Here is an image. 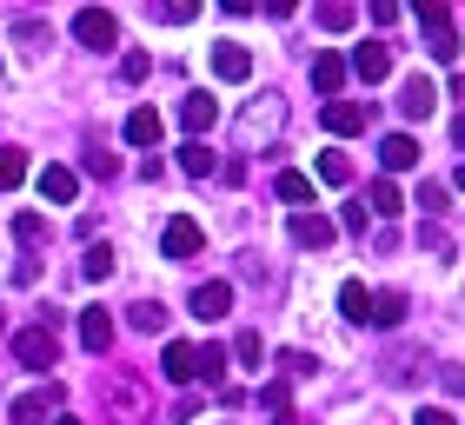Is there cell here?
Wrapping results in <instances>:
<instances>
[{
    "label": "cell",
    "instance_id": "cell-1",
    "mask_svg": "<svg viewBox=\"0 0 465 425\" xmlns=\"http://www.w3.org/2000/svg\"><path fill=\"white\" fill-rule=\"evenodd\" d=\"M107 419L114 425H146V419H153V399H146V386L134 372H114L107 379Z\"/></svg>",
    "mask_w": 465,
    "mask_h": 425
},
{
    "label": "cell",
    "instance_id": "cell-2",
    "mask_svg": "<svg viewBox=\"0 0 465 425\" xmlns=\"http://www.w3.org/2000/svg\"><path fill=\"white\" fill-rule=\"evenodd\" d=\"M14 359H20L27 372H54V366H60V332H54V326L14 332Z\"/></svg>",
    "mask_w": 465,
    "mask_h": 425
},
{
    "label": "cell",
    "instance_id": "cell-3",
    "mask_svg": "<svg viewBox=\"0 0 465 425\" xmlns=\"http://www.w3.org/2000/svg\"><path fill=\"white\" fill-rule=\"evenodd\" d=\"M280 120H286V106L280 100H252L246 106V114H240V146H246V153H260V140H272V133H280Z\"/></svg>",
    "mask_w": 465,
    "mask_h": 425
},
{
    "label": "cell",
    "instance_id": "cell-4",
    "mask_svg": "<svg viewBox=\"0 0 465 425\" xmlns=\"http://www.w3.org/2000/svg\"><path fill=\"white\" fill-rule=\"evenodd\" d=\"M419 20H426V34H432V60H459V27H452V0H432V7H419Z\"/></svg>",
    "mask_w": 465,
    "mask_h": 425
},
{
    "label": "cell",
    "instance_id": "cell-5",
    "mask_svg": "<svg viewBox=\"0 0 465 425\" xmlns=\"http://www.w3.org/2000/svg\"><path fill=\"white\" fill-rule=\"evenodd\" d=\"M74 40H80V47H94V54H107V47H120V20L107 7H80L74 14Z\"/></svg>",
    "mask_w": 465,
    "mask_h": 425
},
{
    "label": "cell",
    "instance_id": "cell-6",
    "mask_svg": "<svg viewBox=\"0 0 465 425\" xmlns=\"http://www.w3.org/2000/svg\"><path fill=\"white\" fill-rule=\"evenodd\" d=\"M200 246H206V232H200V220H186V212H173V220L160 226V252L166 260H193Z\"/></svg>",
    "mask_w": 465,
    "mask_h": 425
},
{
    "label": "cell",
    "instance_id": "cell-7",
    "mask_svg": "<svg viewBox=\"0 0 465 425\" xmlns=\"http://www.w3.org/2000/svg\"><path fill=\"white\" fill-rule=\"evenodd\" d=\"M160 372L173 379V386H193V379H200V346H186V339H166Z\"/></svg>",
    "mask_w": 465,
    "mask_h": 425
},
{
    "label": "cell",
    "instance_id": "cell-8",
    "mask_svg": "<svg viewBox=\"0 0 465 425\" xmlns=\"http://www.w3.org/2000/svg\"><path fill=\"white\" fill-rule=\"evenodd\" d=\"M54 406H60V386L20 392V399H14V425H54Z\"/></svg>",
    "mask_w": 465,
    "mask_h": 425
},
{
    "label": "cell",
    "instance_id": "cell-9",
    "mask_svg": "<svg viewBox=\"0 0 465 425\" xmlns=\"http://www.w3.org/2000/svg\"><path fill=\"white\" fill-rule=\"evenodd\" d=\"M80 346H87L94 359H107V346H114V312H107V306H87V312H80Z\"/></svg>",
    "mask_w": 465,
    "mask_h": 425
},
{
    "label": "cell",
    "instance_id": "cell-10",
    "mask_svg": "<svg viewBox=\"0 0 465 425\" xmlns=\"http://www.w3.org/2000/svg\"><path fill=\"white\" fill-rule=\"evenodd\" d=\"M40 200L47 206H74L80 200V173L74 166H40Z\"/></svg>",
    "mask_w": 465,
    "mask_h": 425
},
{
    "label": "cell",
    "instance_id": "cell-11",
    "mask_svg": "<svg viewBox=\"0 0 465 425\" xmlns=\"http://www.w3.org/2000/svg\"><path fill=\"white\" fill-rule=\"evenodd\" d=\"M213 80H226V87L252 80V54H246V47H232V40H220V47H213Z\"/></svg>",
    "mask_w": 465,
    "mask_h": 425
},
{
    "label": "cell",
    "instance_id": "cell-12",
    "mask_svg": "<svg viewBox=\"0 0 465 425\" xmlns=\"http://www.w3.org/2000/svg\"><path fill=\"white\" fill-rule=\"evenodd\" d=\"M292 246L326 252L332 246V220H326V212H292Z\"/></svg>",
    "mask_w": 465,
    "mask_h": 425
},
{
    "label": "cell",
    "instance_id": "cell-13",
    "mask_svg": "<svg viewBox=\"0 0 465 425\" xmlns=\"http://www.w3.org/2000/svg\"><path fill=\"white\" fill-rule=\"evenodd\" d=\"M226 312H232V286H226V280L193 286V319H206V326H213V319H226Z\"/></svg>",
    "mask_w": 465,
    "mask_h": 425
},
{
    "label": "cell",
    "instance_id": "cell-14",
    "mask_svg": "<svg viewBox=\"0 0 465 425\" xmlns=\"http://www.w3.org/2000/svg\"><path fill=\"white\" fill-rule=\"evenodd\" d=\"M213 120H220V100L206 94V87L180 100V126H186V133H193V140H200V133H206V126H213Z\"/></svg>",
    "mask_w": 465,
    "mask_h": 425
},
{
    "label": "cell",
    "instance_id": "cell-15",
    "mask_svg": "<svg viewBox=\"0 0 465 425\" xmlns=\"http://www.w3.org/2000/svg\"><path fill=\"white\" fill-rule=\"evenodd\" d=\"M379 166H386V173H412L419 166V140L412 133H386L379 140Z\"/></svg>",
    "mask_w": 465,
    "mask_h": 425
},
{
    "label": "cell",
    "instance_id": "cell-16",
    "mask_svg": "<svg viewBox=\"0 0 465 425\" xmlns=\"http://www.w3.org/2000/svg\"><path fill=\"white\" fill-rule=\"evenodd\" d=\"M346 74H359V80H372V87H379V80L392 74V54L379 47V40H366V47H352V60H346Z\"/></svg>",
    "mask_w": 465,
    "mask_h": 425
},
{
    "label": "cell",
    "instance_id": "cell-17",
    "mask_svg": "<svg viewBox=\"0 0 465 425\" xmlns=\"http://www.w3.org/2000/svg\"><path fill=\"white\" fill-rule=\"evenodd\" d=\"M432 106H439L432 80H426V74H412V80H406V94H399V114H406V120H426Z\"/></svg>",
    "mask_w": 465,
    "mask_h": 425
},
{
    "label": "cell",
    "instance_id": "cell-18",
    "mask_svg": "<svg viewBox=\"0 0 465 425\" xmlns=\"http://www.w3.org/2000/svg\"><path fill=\"white\" fill-rule=\"evenodd\" d=\"M320 120H326V133H340V140H346V133H359V126H366V106H359V100H326V114H320Z\"/></svg>",
    "mask_w": 465,
    "mask_h": 425
},
{
    "label": "cell",
    "instance_id": "cell-19",
    "mask_svg": "<svg viewBox=\"0 0 465 425\" xmlns=\"http://www.w3.org/2000/svg\"><path fill=\"white\" fill-rule=\"evenodd\" d=\"M312 87H320L326 100H340V87H346V60L320 47V60H312Z\"/></svg>",
    "mask_w": 465,
    "mask_h": 425
},
{
    "label": "cell",
    "instance_id": "cell-20",
    "mask_svg": "<svg viewBox=\"0 0 465 425\" xmlns=\"http://www.w3.org/2000/svg\"><path fill=\"white\" fill-rule=\"evenodd\" d=\"M260 406H266V419H272V425H300V412H292V392H286V379H266Z\"/></svg>",
    "mask_w": 465,
    "mask_h": 425
},
{
    "label": "cell",
    "instance_id": "cell-21",
    "mask_svg": "<svg viewBox=\"0 0 465 425\" xmlns=\"http://www.w3.org/2000/svg\"><path fill=\"white\" fill-rule=\"evenodd\" d=\"M399 319H406V292H372V306H366V326H399Z\"/></svg>",
    "mask_w": 465,
    "mask_h": 425
},
{
    "label": "cell",
    "instance_id": "cell-22",
    "mask_svg": "<svg viewBox=\"0 0 465 425\" xmlns=\"http://www.w3.org/2000/svg\"><path fill=\"white\" fill-rule=\"evenodd\" d=\"M213 166H220V160H213V146H206V140H186V146H180V173L213 180Z\"/></svg>",
    "mask_w": 465,
    "mask_h": 425
},
{
    "label": "cell",
    "instance_id": "cell-23",
    "mask_svg": "<svg viewBox=\"0 0 465 425\" xmlns=\"http://www.w3.org/2000/svg\"><path fill=\"white\" fill-rule=\"evenodd\" d=\"M126 140H134V146L160 140V114H153V106H134V114H126Z\"/></svg>",
    "mask_w": 465,
    "mask_h": 425
},
{
    "label": "cell",
    "instance_id": "cell-24",
    "mask_svg": "<svg viewBox=\"0 0 465 425\" xmlns=\"http://www.w3.org/2000/svg\"><path fill=\"white\" fill-rule=\"evenodd\" d=\"M399 206H406V200H399V186H392V180H372V193H366V220H372V212H379V220H392Z\"/></svg>",
    "mask_w": 465,
    "mask_h": 425
},
{
    "label": "cell",
    "instance_id": "cell-25",
    "mask_svg": "<svg viewBox=\"0 0 465 425\" xmlns=\"http://www.w3.org/2000/svg\"><path fill=\"white\" fill-rule=\"evenodd\" d=\"M366 306H372V292H366V280H346V286H340V312L352 319V326H366Z\"/></svg>",
    "mask_w": 465,
    "mask_h": 425
},
{
    "label": "cell",
    "instance_id": "cell-26",
    "mask_svg": "<svg viewBox=\"0 0 465 425\" xmlns=\"http://www.w3.org/2000/svg\"><path fill=\"white\" fill-rule=\"evenodd\" d=\"M352 20H359V7H352V0H326V7H320V27H326V34H346Z\"/></svg>",
    "mask_w": 465,
    "mask_h": 425
},
{
    "label": "cell",
    "instance_id": "cell-27",
    "mask_svg": "<svg viewBox=\"0 0 465 425\" xmlns=\"http://www.w3.org/2000/svg\"><path fill=\"white\" fill-rule=\"evenodd\" d=\"M272 193H280L286 206H306L312 200V180L306 173H280V180H272Z\"/></svg>",
    "mask_w": 465,
    "mask_h": 425
},
{
    "label": "cell",
    "instance_id": "cell-28",
    "mask_svg": "<svg viewBox=\"0 0 465 425\" xmlns=\"http://www.w3.org/2000/svg\"><path fill=\"white\" fill-rule=\"evenodd\" d=\"M14 240L20 246H40V240H47V212H14Z\"/></svg>",
    "mask_w": 465,
    "mask_h": 425
},
{
    "label": "cell",
    "instance_id": "cell-29",
    "mask_svg": "<svg viewBox=\"0 0 465 425\" xmlns=\"http://www.w3.org/2000/svg\"><path fill=\"white\" fill-rule=\"evenodd\" d=\"M20 180H27V160H20L14 146H0V193H14Z\"/></svg>",
    "mask_w": 465,
    "mask_h": 425
},
{
    "label": "cell",
    "instance_id": "cell-30",
    "mask_svg": "<svg viewBox=\"0 0 465 425\" xmlns=\"http://www.w3.org/2000/svg\"><path fill=\"white\" fill-rule=\"evenodd\" d=\"M320 180L326 186H352V160L346 153H320Z\"/></svg>",
    "mask_w": 465,
    "mask_h": 425
},
{
    "label": "cell",
    "instance_id": "cell-31",
    "mask_svg": "<svg viewBox=\"0 0 465 425\" xmlns=\"http://www.w3.org/2000/svg\"><path fill=\"white\" fill-rule=\"evenodd\" d=\"M232 359H240V366H260V359H266V339H260V332L246 326L240 339H232Z\"/></svg>",
    "mask_w": 465,
    "mask_h": 425
},
{
    "label": "cell",
    "instance_id": "cell-32",
    "mask_svg": "<svg viewBox=\"0 0 465 425\" xmlns=\"http://www.w3.org/2000/svg\"><path fill=\"white\" fill-rule=\"evenodd\" d=\"M200 379L226 392V352H220V346H206V352H200Z\"/></svg>",
    "mask_w": 465,
    "mask_h": 425
},
{
    "label": "cell",
    "instance_id": "cell-33",
    "mask_svg": "<svg viewBox=\"0 0 465 425\" xmlns=\"http://www.w3.org/2000/svg\"><path fill=\"white\" fill-rule=\"evenodd\" d=\"M126 319H134L140 332H160V326H166V306H153V300H140V306H126Z\"/></svg>",
    "mask_w": 465,
    "mask_h": 425
},
{
    "label": "cell",
    "instance_id": "cell-34",
    "mask_svg": "<svg viewBox=\"0 0 465 425\" xmlns=\"http://www.w3.org/2000/svg\"><path fill=\"white\" fill-rule=\"evenodd\" d=\"M146 74H153V54H120V80L126 87H140Z\"/></svg>",
    "mask_w": 465,
    "mask_h": 425
},
{
    "label": "cell",
    "instance_id": "cell-35",
    "mask_svg": "<svg viewBox=\"0 0 465 425\" xmlns=\"http://www.w3.org/2000/svg\"><path fill=\"white\" fill-rule=\"evenodd\" d=\"M80 166H87L94 180H114V173H120V160L107 153V146H87V160H80Z\"/></svg>",
    "mask_w": 465,
    "mask_h": 425
},
{
    "label": "cell",
    "instance_id": "cell-36",
    "mask_svg": "<svg viewBox=\"0 0 465 425\" xmlns=\"http://www.w3.org/2000/svg\"><path fill=\"white\" fill-rule=\"evenodd\" d=\"M80 272H87V280H107V272H114V246H87Z\"/></svg>",
    "mask_w": 465,
    "mask_h": 425
},
{
    "label": "cell",
    "instance_id": "cell-37",
    "mask_svg": "<svg viewBox=\"0 0 465 425\" xmlns=\"http://www.w3.org/2000/svg\"><path fill=\"white\" fill-rule=\"evenodd\" d=\"M153 20H166V27H186V20H200V7L193 0H173V7H146Z\"/></svg>",
    "mask_w": 465,
    "mask_h": 425
},
{
    "label": "cell",
    "instance_id": "cell-38",
    "mask_svg": "<svg viewBox=\"0 0 465 425\" xmlns=\"http://www.w3.org/2000/svg\"><path fill=\"white\" fill-rule=\"evenodd\" d=\"M419 206H426V212H446V206H452V186L426 180V186H419Z\"/></svg>",
    "mask_w": 465,
    "mask_h": 425
},
{
    "label": "cell",
    "instance_id": "cell-39",
    "mask_svg": "<svg viewBox=\"0 0 465 425\" xmlns=\"http://www.w3.org/2000/svg\"><path fill=\"white\" fill-rule=\"evenodd\" d=\"M306 372H320L312 352H280V379H306Z\"/></svg>",
    "mask_w": 465,
    "mask_h": 425
},
{
    "label": "cell",
    "instance_id": "cell-40",
    "mask_svg": "<svg viewBox=\"0 0 465 425\" xmlns=\"http://www.w3.org/2000/svg\"><path fill=\"white\" fill-rule=\"evenodd\" d=\"M20 47L40 54V47H47V27H40V20H20Z\"/></svg>",
    "mask_w": 465,
    "mask_h": 425
},
{
    "label": "cell",
    "instance_id": "cell-41",
    "mask_svg": "<svg viewBox=\"0 0 465 425\" xmlns=\"http://www.w3.org/2000/svg\"><path fill=\"white\" fill-rule=\"evenodd\" d=\"M399 20V0H372V27H392Z\"/></svg>",
    "mask_w": 465,
    "mask_h": 425
},
{
    "label": "cell",
    "instance_id": "cell-42",
    "mask_svg": "<svg viewBox=\"0 0 465 425\" xmlns=\"http://www.w3.org/2000/svg\"><path fill=\"white\" fill-rule=\"evenodd\" d=\"M412 425H459V419H452V412H419Z\"/></svg>",
    "mask_w": 465,
    "mask_h": 425
},
{
    "label": "cell",
    "instance_id": "cell-43",
    "mask_svg": "<svg viewBox=\"0 0 465 425\" xmlns=\"http://www.w3.org/2000/svg\"><path fill=\"white\" fill-rule=\"evenodd\" d=\"M54 425H80V419H54Z\"/></svg>",
    "mask_w": 465,
    "mask_h": 425
}]
</instances>
